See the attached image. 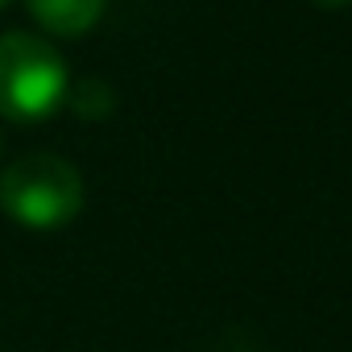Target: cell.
<instances>
[{
	"label": "cell",
	"instance_id": "cell-5",
	"mask_svg": "<svg viewBox=\"0 0 352 352\" xmlns=\"http://www.w3.org/2000/svg\"><path fill=\"white\" fill-rule=\"evenodd\" d=\"M0 153H5V129H0Z\"/></svg>",
	"mask_w": 352,
	"mask_h": 352
},
{
	"label": "cell",
	"instance_id": "cell-4",
	"mask_svg": "<svg viewBox=\"0 0 352 352\" xmlns=\"http://www.w3.org/2000/svg\"><path fill=\"white\" fill-rule=\"evenodd\" d=\"M315 9H344V5H352V0H311Z\"/></svg>",
	"mask_w": 352,
	"mask_h": 352
},
{
	"label": "cell",
	"instance_id": "cell-1",
	"mask_svg": "<svg viewBox=\"0 0 352 352\" xmlns=\"http://www.w3.org/2000/svg\"><path fill=\"white\" fill-rule=\"evenodd\" d=\"M71 100V71L63 54L34 34H0V116L42 124Z\"/></svg>",
	"mask_w": 352,
	"mask_h": 352
},
{
	"label": "cell",
	"instance_id": "cell-3",
	"mask_svg": "<svg viewBox=\"0 0 352 352\" xmlns=\"http://www.w3.org/2000/svg\"><path fill=\"white\" fill-rule=\"evenodd\" d=\"M34 21L54 38H83L104 17L108 0H25Z\"/></svg>",
	"mask_w": 352,
	"mask_h": 352
},
{
	"label": "cell",
	"instance_id": "cell-6",
	"mask_svg": "<svg viewBox=\"0 0 352 352\" xmlns=\"http://www.w3.org/2000/svg\"><path fill=\"white\" fill-rule=\"evenodd\" d=\"M5 5H9V0H0V9H5Z\"/></svg>",
	"mask_w": 352,
	"mask_h": 352
},
{
	"label": "cell",
	"instance_id": "cell-2",
	"mask_svg": "<svg viewBox=\"0 0 352 352\" xmlns=\"http://www.w3.org/2000/svg\"><path fill=\"white\" fill-rule=\"evenodd\" d=\"M0 208L34 232L67 228L83 208V179L58 153H25L0 174Z\"/></svg>",
	"mask_w": 352,
	"mask_h": 352
}]
</instances>
